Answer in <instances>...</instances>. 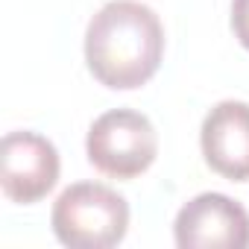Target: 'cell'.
Returning a JSON list of instances; mask_svg holds the SVG:
<instances>
[{
  "label": "cell",
  "instance_id": "cell-5",
  "mask_svg": "<svg viewBox=\"0 0 249 249\" xmlns=\"http://www.w3.org/2000/svg\"><path fill=\"white\" fill-rule=\"evenodd\" d=\"M173 240L179 249H246L249 211L226 194H199L179 208Z\"/></svg>",
  "mask_w": 249,
  "mask_h": 249
},
{
  "label": "cell",
  "instance_id": "cell-3",
  "mask_svg": "<svg viewBox=\"0 0 249 249\" xmlns=\"http://www.w3.org/2000/svg\"><path fill=\"white\" fill-rule=\"evenodd\" d=\"M85 153L103 176L135 179L153 167L159 156V132L147 114L135 108H111L91 123Z\"/></svg>",
  "mask_w": 249,
  "mask_h": 249
},
{
  "label": "cell",
  "instance_id": "cell-4",
  "mask_svg": "<svg viewBox=\"0 0 249 249\" xmlns=\"http://www.w3.org/2000/svg\"><path fill=\"white\" fill-rule=\"evenodd\" d=\"M59 150L38 132L18 129L0 144V188L6 199L33 205L44 199L59 182Z\"/></svg>",
  "mask_w": 249,
  "mask_h": 249
},
{
  "label": "cell",
  "instance_id": "cell-7",
  "mask_svg": "<svg viewBox=\"0 0 249 249\" xmlns=\"http://www.w3.org/2000/svg\"><path fill=\"white\" fill-rule=\"evenodd\" d=\"M231 33L249 50V0H231Z\"/></svg>",
  "mask_w": 249,
  "mask_h": 249
},
{
  "label": "cell",
  "instance_id": "cell-2",
  "mask_svg": "<svg viewBox=\"0 0 249 249\" xmlns=\"http://www.w3.org/2000/svg\"><path fill=\"white\" fill-rule=\"evenodd\" d=\"M50 226L71 249H111L126 237L129 202L108 185L76 182L59 194Z\"/></svg>",
  "mask_w": 249,
  "mask_h": 249
},
{
  "label": "cell",
  "instance_id": "cell-6",
  "mask_svg": "<svg viewBox=\"0 0 249 249\" xmlns=\"http://www.w3.org/2000/svg\"><path fill=\"white\" fill-rule=\"evenodd\" d=\"M199 147L205 164L231 182L249 179V103L220 100L202 120Z\"/></svg>",
  "mask_w": 249,
  "mask_h": 249
},
{
  "label": "cell",
  "instance_id": "cell-1",
  "mask_svg": "<svg viewBox=\"0 0 249 249\" xmlns=\"http://www.w3.org/2000/svg\"><path fill=\"white\" fill-rule=\"evenodd\" d=\"M164 56V27L141 0H108L88 21L85 65L111 91L147 85Z\"/></svg>",
  "mask_w": 249,
  "mask_h": 249
}]
</instances>
